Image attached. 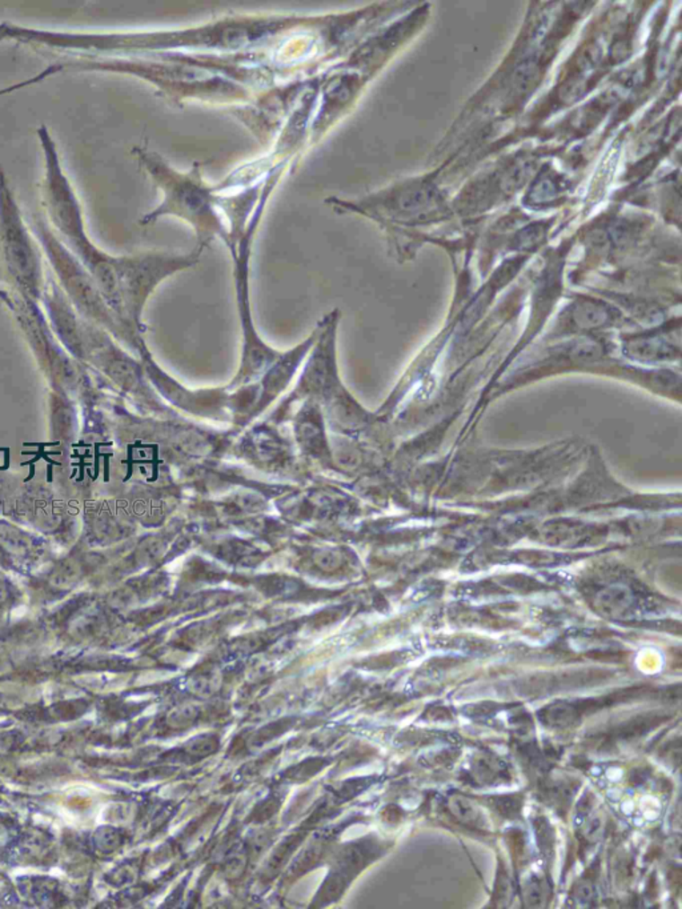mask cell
Returning <instances> with one entry per match:
<instances>
[{"instance_id": "obj_1", "label": "cell", "mask_w": 682, "mask_h": 909, "mask_svg": "<svg viewBox=\"0 0 682 909\" xmlns=\"http://www.w3.org/2000/svg\"><path fill=\"white\" fill-rule=\"evenodd\" d=\"M31 231L42 248L49 264V272L54 277L68 302L76 313L111 333L123 343L137 346V336L123 326L122 322L112 313L90 272L81 260L57 238L44 215H34Z\"/></svg>"}, {"instance_id": "obj_2", "label": "cell", "mask_w": 682, "mask_h": 909, "mask_svg": "<svg viewBox=\"0 0 682 909\" xmlns=\"http://www.w3.org/2000/svg\"><path fill=\"white\" fill-rule=\"evenodd\" d=\"M43 256L0 167V283L40 303L47 282Z\"/></svg>"}, {"instance_id": "obj_3", "label": "cell", "mask_w": 682, "mask_h": 909, "mask_svg": "<svg viewBox=\"0 0 682 909\" xmlns=\"http://www.w3.org/2000/svg\"><path fill=\"white\" fill-rule=\"evenodd\" d=\"M37 134L44 155V217L57 238L83 263L85 269H91L106 252L91 241L85 231L83 209L73 184L63 171L51 132L42 124Z\"/></svg>"}, {"instance_id": "obj_4", "label": "cell", "mask_w": 682, "mask_h": 909, "mask_svg": "<svg viewBox=\"0 0 682 909\" xmlns=\"http://www.w3.org/2000/svg\"><path fill=\"white\" fill-rule=\"evenodd\" d=\"M0 303L10 311L38 367L57 395L76 393L85 383L84 366L55 335L42 304L10 289H0Z\"/></svg>"}, {"instance_id": "obj_5", "label": "cell", "mask_w": 682, "mask_h": 909, "mask_svg": "<svg viewBox=\"0 0 682 909\" xmlns=\"http://www.w3.org/2000/svg\"><path fill=\"white\" fill-rule=\"evenodd\" d=\"M396 206L401 212H419L432 208L439 202V195L432 187L417 186L404 190L396 197Z\"/></svg>"}, {"instance_id": "obj_6", "label": "cell", "mask_w": 682, "mask_h": 909, "mask_svg": "<svg viewBox=\"0 0 682 909\" xmlns=\"http://www.w3.org/2000/svg\"><path fill=\"white\" fill-rule=\"evenodd\" d=\"M450 809L453 816L458 817L460 822L466 825H475L480 820V809L469 799L464 796H452L450 800Z\"/></svg>"}, {"instance_id": "obj_7", "label": "cell", "mask_w": 682, "mask_h": 909, "mask_svg": "<svg viewBox=\"0 0 682 909\" xmlns=\"http://www.w3.org/2000/svg\"><path fill=\"white\" fill-rule=\"evenodd\" d=\"M560 192L557 179L544 175L533 183L530 199L535 203H546L555 199Z\"/></svg>"}, {"instance_id": "obj_8", "label": "cell", "mask_w": 682, "mask_h": 909, "mask_svg": "<svg viewBox=\"0 0 682 909\" xmlns=\"http://www.w3.org/2000/svg\"><path fill=\"white\" fill-rule=\"evenodd\" d=\"M65 70V66H63L62 63H55V65L48 66V67L44 68L43 71H40L39 74L32 76V78L26 79V81L16 82L13 83V84L2 88V90H0V98H2V96L8 95V93H18V91L23 90V88L39 84V83H42L46 81V79L57 75V74H59L60 71Z\"/></svg>"}, {"instance_id": "obj_9", "label": "cell", "mask_w": 682, "mask_h": 909, "mask_svg": "<svg viewBox=\"0 0 682 909\" xmlns=\"http://www.w3.org/2000/svg\"><path fill=\"white\" fill-rule=\"evenodd\" d=\"M524 897L525 903L529 905L538 907V905H543L546 902V889H544L543 884L538 880L529 881L525 887Z\"/></svg>"}, {"instance_id": "obj_10", "label": "cell", "mask_w": 682, "mask_h": 909, "mask_svg": "<svg viewBox=\"0 0 682 909\" xmlns=\"http://www.w3.org/2000/svg\"><path fill=\"white\" fill-rule=\"evenodd\" d=\"M536 74H538L536 66L532 65V63H525V65H522L517 70L516 84H519L524 90V88H527L530 84V82L535 81Z\"/></svg>"}, {"instance_id": "obj_11", "label": "cell", "mask_w": 682, "mask_h": 909, "mask_svg": "<svg viewBox=\"0 0 682 909\" xmlns=\"http://www.w3.org/2000/svg\"><path fill=\"white\" fill-rule=\"evenodd\" d=\"M577 894H579V896L581 897L582 900H590V897H592L593 889L590 888V886H587V884H584V886L580 887Z\"/></svg>"}]
</instances>
